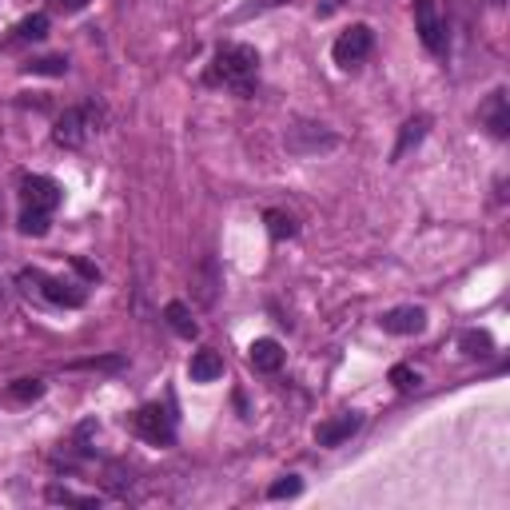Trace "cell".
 <instances>
[{"label":"cell","mask_w":510,"mask_h":510,"mask_svg":"<svg viewBox=\"0 0 510 510\" xmlns=\"http://www.w3.org/2000/svg\"><path fill=\"white\" fill-rule=\"evenodd\" d=\"M426 128H431V120L426 116H411L403 124V132H398V144H395V160H403L411 148H419L423 144V136H426Z\"/></svg>","instance_id":"obj_14"},{"label":"cell","mask_w":510,"mask_h":510,"mask_svg":"<svg viewBox=\"0 0 510 510\" xmlns=\"http://www.w3.org/2000/svg\"><path fill=\"white\" fill-rule=\"evenodd\" d=\"M49 503H64V506H100V498L92 495H72L64 487H49Z\"/></svg>","instance_id":"obj_21"},{"label":"cell","mask_w":510,"mask_h":510,"mask_svg":"<svg viewBox=\"0 0 510 510\" xmlns=\"http://www.w3.org/2000/svg\"><path fill=\"white\" fill-rule=\"evenodd\" d=\"M29 72L32 76H64V72H68V60L64 57H44V60H32Z\"/></svg>","instance_id":"obj_23"},{"label":"cell","mask_w":510,"mask_h":510,"mask_svg":"<svg viewBox=\"0 0 510 510\" xmlns=\"http://www.w3.org/2000/svg\"><path fill=\"white\" fill-rule=\"evenodd\" d=\"M303 490V482L295 479V475H287V479H280V482H272L267 487V498H295Z\"/></svg>","instance_id":"obj_24"},{"label":"cell","mask_w":510,"mask_h":510,"mask_svg":"<svg viewBox=\"0 0 510 510\" xmlns=\"http://www.w3.org/2000/svg\"><path fill=\"white\" fill-rule=\"evenodd\" d=\"M216 287H219L216 264H211V259H203V267L196 272V300L203 303V308H211V303H216Z\"/></svg>","instance_id":"obj_15"},{"label":"cell","mask_w":510,"mask_h":510,"mask_svg":"<svg viewBox=\"0 0 510 510\" xmlns=\"http://www.w3.org/2000/svg\"><path fill=\"white\" fill-rule=\"evenodd\" d=\"M76 371H116V367H124V359L120 355H108V359H80V363H72Z\"/></svg>","instance_id":"obj_25"},{"label":"cell","mask_w":510,"mask_h":510,"mask_svg":"<svg viewBox=\"0 0 510 510\" xmlns=\"http://www.w3.org/2000/svg\"><path fill=\"white\" fill-rule=\"evenodd\" d=\"M16 36H21V40H44V36H49V16L44 13L24 16V21L16 24Z\"/></svg>","instance_id":"obj_17"},{"label":"cell","mask_w":510,"mask_h":510,"mask_svg":"<svg viewBox=\"0 0 510 510\" xmlns=\"http://www.w3.org/2000/svg\"><path fill=\"white\" fill-rule=\"evenodd\" d=\"M211 85H228L236 96H252L259 80V52L252 44H219L216 68H211Z\"/></svg>","instance_id":"obj_1"},{"label":"cell","mask_w":510,"mask_h":510,"mask_svg":"<svg viewBox=\"0 0 510 510\" xmlns=\"http://www.w3.org/2000/svg\"><path fill=\"white\" fill-rule=\"evenodd\" d=\"M371 49H375V32H371L367 24H351V29L336 40L331 57H336L339 68H355V64H363L371 57Z\"/></svg>","instance_id":"obj_4"},{"label":"cell","mask_w":510,"mask_h":510,"mask_svg":"<svg viewBox=\"0 0 510 510\" xmlns=\"http://www.w3.org/2000/svg\"><path fill=\"white\" fill-rule=\"evenodd\" d=\"M132 431L140 434V439L156 443V447H172V443H175L172 415L164 411L160 403H148V407H140V411L132 415Z\"/></svg>","instance_id":"obj_3"},{"label":"cell","mask_w":510,"mask_h":510,"mask_svg":"<svg viewBox=\"0 0 510 510\" xmlns=\"http://www.w3.org/2000/svg\"><path fill=\"white\" fill-rule=\"evenodd\" d=\"M415 32H419V40L426 44V52L447 49V29H443L439 0H415Z\"/></svg>","instance_id":"obj_5"},{"label":"cell","mask_w":510,"mask_h":510,"mask_svg":"<svg viewBox=\"0 0 510 510\" xmlns=\"http://www.w3.org/2000/svg\"><path fill=\"white\" fill-rule=\"evenodd\" d=\"M247 363H252L259 375H275V371L283 367V347L275 339H255L252 347H247Z\"/></svg>","instance_id":"obj_11"},{"label":"cell","mask_w":510,"mask_h":510,"mask_svg":"<svg viewBox=\"0 0 510 510\" xmlns=\"http://www.w3.org/2000/svg\"><path fill=\"white\" fill-rule=\"evenodd\" d=\"M21 283L40 295V300L57 303V308H80V303H85V291H72V283L49 280V275H40V272H21Z\"/></svg>","instance_id":"obj_6"},{"label":"cell","mask_w":510,"mask_h":510,"mask_svg":"<svg viewBox=\"0 0 510 510\" xmlns=\"http://www.w3.org/2000/svg\"><path fill=\"white\" fill-rule=\"evenodd\" d=\"M100 124H104V108L100 104H80V108H68L57 128H52V140L60 148H85L92 136L100 132Z\"/></svg>","instance_id":"obj_2"},{"label":"cell","mask_w":510,"mask_h":510,"mask_svg":"<svg viewBox=\"0 0 510 510\" xmlns=\"http://www.w3.org/2000/svg\"><path fill=\"white\" fill-rule=\"evenodd\" d=\"M21 231H24V236H49V211L24 208L21 211Z\"/></svg>","instance_id":"obj_20"},{"label":"cell","mask_w":510,"mask_h":510,"mask_svg":"<svg viewBox=\"0 0 510 510\" xmlns=\"http://www.w3.org/2000/svg\"><path fill=\"white\" fill-rule=\"evenodd\" d=\"M88 0H52V8H60V13H80Z\"/></svg>","instance_id":"obj_27"},{"label":"cell","mask_w":510,"mask_h":510,"mask_svg":"<svg viewBox=\"0 0 510 510\" xmlns=\"http://www.w3.org/2000/svg\"><path fill=\"white\" fill-rule=\"evenodd\" d=\"M379 323H383V331H391V336H419L426 327V311L407 303V308H391Z\"/></svg>","instance_id":"obj_10"},{"label":"cell","mask_w":510,"mask_h":510,"mask_svg":"<svg viewBox=\"0 0 510 510\" xmlns=\"http://www.w3.org/2000/svg\"><path fill=\"white\" fill-rule=\"evenodd\" d=\"M264 224H267V236L272 239H291L295 236V219L287 216V211H267Z\"/></svg>","instance_id":"obj_19"},{"label":"cell","mask_w":510,"mask_h":510,"mask_svg":"<svg viewBox=\"0 0 510 510\" xmlns=\"http://www.w3.org/2000/svg\"><path fill=\"white\" fill-rule=\"evenodd\" d=\"M72 267H76V272L85 275V280H100V272H96V267L88 264V259H80V255H76V259H72Z\"/></svg>","instance_id":"obj_26"},{"label":"cell","mask_w":510,"mask_h":510,"mask_svg":"<svg viewBox=\"0 0 510 510\" xmlns=\"http://www.w3.org/2000/svg\"><path fill=\"white\" fill-rule=\"evenodd\" d=\"M479 116H482V124H487V132L495 136V140H506V132H510V108H506V92L503 88L490 92L487 104L479 108Z\"/></svg>","instance_id":"obj_9"},{"label":"cell","mask_w":510,"mask_h":510,"mask_svg":"<svg viewBox=\"0 0 510 510\" xmlns=\"http://www.w3.org/2000/svg\"><path fill=\"white\" fill-rule=\"evenodd\" d=\"M164 319H168V327H172L180 339H196V336H200V323L192 319V308H188V303H180V300L168 303V308H164Z\"/></svg>","instance_id":"obj_13"},{"label":"cell","mask_w":510,"mask_h":510,"mask_svg":"<svg viewBox=\"0 0 510 510\" xmlns=\"http://www.w3.org/2000/svg\"><path fill=\"white\" fill-rule=\"evenodd\" d=\"M188 375H192V383H216L219 375H224V355L219 351H211V347H203L192 355V363H188Z\"/></svg>","instance_id":"obj_12"},{"label":"cell","mask_w":510,"mask_h":510,"mask_svg":"<svg viewBox=\"0 0 510 510\" xmlns=\"http://www.w3.org/2000/svg\"><path fill=\"white\" fill-rule=\"evenodd\" d=\"M60 183L57 180H49V175H24V183H21V200H24V208H32V211H57L60 208Z\"/></svg>","instance_id":"obj_7"},{"label":"cell","mask_w":510,"mask_h":510,"mask_svg":"<svg viewBox=\"0 0 510 510\" xmlns=\"http://www.w3.org/2000/svg\"><path fill=\"white\" fill-rule=\"evenodd\" d=\"M40 395H44V379H16L8 387V398H16V403H36Z\"/></svg>","instance_id":"obj_18"},{"label":"cell","mask_w":510,"mask_h":510,"mask_svg":"<svg viewBox=\"0 0 510 510\" xmlns=\"http://www.w3.org/2000/svg\"><path fill=\"white\" fill-rule=\"evenodd\" d=\"M459 347H462V355H470V359H487V355H495V339H490L487 331H462Z\"/></svg>","instance_id":"obj_16"},{"label":"cell","mask_w":510,"mask_h":510,"mask_svg":"<svg viewBox=\"0 0 510 510\" xmlns=\"http://www.w3.org/2000/svg\"><path fill=\"white\" fill-rule=\"evenodd\" d=\"M391 383L398 387V391H415V387L423 383V375L415 367H407V363H395L391 367Z\"/></svg>","instance_id":"obj_22"},{"label":"cell","mask_w":510,"mask_h":510,"mask_svg":"<svg viewBox=\"0 0 510 510\" xmlns=\"http://www.w3.org/2000/svg\"><path fill=\"white\" fill-rule=\"evenodd\" d=\"M359 426H363V415H359V411H343L339 419L315 426V443H319V447H339V443H347Z\"/></svg>","instance_id":"obj_8"}]
</instances>
